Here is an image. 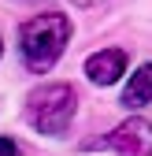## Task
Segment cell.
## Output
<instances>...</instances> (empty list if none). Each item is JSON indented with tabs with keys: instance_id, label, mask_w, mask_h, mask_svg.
Wrapping results in <instances>:
<instances>
[{
	"instance_id": "7a4b0ae2",
	"label": "cell",
	"mask_w": 152,
	"mask_h": 156,
	"mask_svg": "<svg viewBox=\"0 0 152 156\" xmlns=\"http://www.w3.org/2000/svg\"><path fill=\"white\" fill-rule=\"evenodd\" d=\"M74 112H78V93L74 86L67 82H52V86H41L30 93L26 101V119L37 134H45V138H56V134H63L74 119Z\"/></svg>"
},
{
	"instance_id": "3957f363",
	"label": "cell",
	"mask_w": 152,
	"mask_h": 156,
	"mask_svg": "<svg viewBox=\"0 0 152 156\" xmlns=\"http://www.w3.org/2000/svg\"><path fill=\"white\" fill-rule=\"evenodd\" d=\"M82 149H85V152H134V156L152 152V123H148V119H126L123 126L111 130L108 138L89 141V145H82Z\"/></svg>"
},
{
	"instance_id": "6da1fadb",
	"label": "cell",
	"mask_w": 152,
	"mask_h": 156,
	"mask_svg": "<svg viewBox=\"0 0 152 156\" xmlns=\"http://www.w3.org/2000/svg\"><path fill=\"white\" fill-rule=\"evenodd\" d=\"M71 41V19L60 11H45L33 15L19 26V48H22V63L33 74H48L56 67V60L63 56Z\"/></svg>"
},
{
	"instance_id": "52a82bcc",
	"label": "cell",
	"mask_w": 152,
	"mask_h": 156,
	"mask_svg": "<svg viewBox=\"0 0 152 156\" xmlns=\"http://www.w3.org/2000/svg\"><path fill=\"white\" fill-rule=\"evenodd\" d=\"M78 8H93V4H100V0H74Z\"/></svg>"
},
{
	"instance_id": "8992f818",
	"label": "cell",
	"mask_w": 152,
	"mask_h": 156,
	"mask_svg": "<svg viewBox=\"0 0 152 156\" xmlns=\"http://www.w3.org/2000/svg\"><path fill=\"white\" fill-rule=\"evenodd\" d=\"M0 152H22V149H19L11 138H0Z\"/></svg>"
},
{
	"instance_id": "ba28073f",
	"label": "cell",
	"mask_w": 152,
	"mask_h": 156,
	"mask_svg": "<svg viewBox=\"0 0 152 156\" xmlns=\"http://www.w3.org/2000/svg\"><path fill=\"white\" fill-rule=\"evenodd\" d=\"M0 52H4V45H0Z\"/></svg>"
},
{
	"instance_id": "5b68a950",
	"label": "cell",
	"mask_w": 152,
	"mask_h": 156,
	"mask_svg": "<svg viewBox=\"0 0 152 156\" xmlns=\"http://www.w3.org/2000/svg\"><path fill=\"white\" fill-rule=\"evenodd\" d=\"M152 101V63H141L134 74H130V82L123 89V104L126 108H141Z\"/></svg>"
},
{
	"instance_id": "277c9868",
	"label": "cell",
	"mask_w": 152,
	"mask_h": 156,
	"mask_svg": "<svg viewBox=\"0 0 152 156\" xmlns=\"http://www.w3.org/2000/svg\"><path fill=\"white\" fill-rule=\"evenodd\" d=\"M123 71H126V52L123 48H100L85 60V74L97 86H115Z\"/></svg>"
}]
</instances>
